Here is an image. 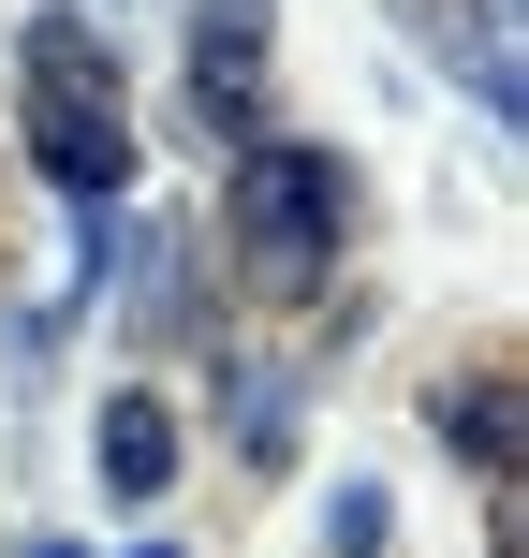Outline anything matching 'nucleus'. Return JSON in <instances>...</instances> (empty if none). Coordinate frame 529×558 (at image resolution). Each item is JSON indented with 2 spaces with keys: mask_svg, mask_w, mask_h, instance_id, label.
<instances>
[{
  "mask_svg": "<svg viewBox=\"0 0 529 558\" xmlns=\"http://www.w3.org/2000/svg\"><path fill=\"white\" fill-rule=\"evenodd\" d=\"M353 221H368V192H353L338 147H309V133L236 147V192H221V265H236V294L309 308L338 265H353Z\"/></svg>",
  "mask_w": 529,
  "mask_h": 558,
  "instance_id": "1",
  "label": "nucleus"
},
{
  "mask_svg": "<svg viewBox=\"0 0 529 558\" xmlns=\"http://www.w3.org/2000/svg\"><path fill=\"white\" fill-rule=\"evenodd\" d=\"M15 133H29V177L45 192H74V206L133 192V74H118V45L74 0H45L15 29Z\"/></svg>",
  "mask_w": 529,
  "mask_h": 558,
  "instance_id": "2",
  "label": "nucleus"
},
{
  "mask_svg": "<svg viewBox=\"0 0 529 558\" xmlns=\"http://www.w3.org/2000/svg\"><path fill=\"white\" fill-rule=\"evenodd\" d=\"M177 104H192L206 147H265V59H279V0H192L177 29Z\"/></svg>",
  "mask_w": 529,
  "mask_h": 558,
  "instance_id": "3",
  "label": "nucleus"
},
{
  "mask_svg": "<svg viewBox=\"0 0 529 558\" xmlns=\"http://www.w3.org/2000/svg\"><path fill=\"white\" fill-rule=\"evenodd\" d=\"M383 15L412 29V45L442 59V74L501 118V133H529V88H515V59H501V0H383Z\"/></svg>",
  "mask_w": 529,
  "mask_h": 558,
  "instance_id": "4",
  "label": "nucleus"
},
{
  "mask_svg": "<svg viewBox=\"0 0 529 558\" xmlns=\"http://www.w3.org/2000/svg\"><path fill=\"white\" fill-rule=\"evenodd\" d=\"M177 456H192V441H177V397H163V383H118V397H104V426H88V471H104V500H118V514H147V500L177 485Z\"/></svg>",
  "mask_w": 529,
  "mask_h": 558,
  "instance_id": "5",
  "label": "nucleus"
},
{
  "mask_svg": "<svg viewBox=\"0 0 529 558\" xmlns=\"http://www.w3.org/2000/svg\"><path fill=\"white\" fill-rule=\"evenodd\" d=\"M206 324H221V308H206V235L192 221H147L133 235V338H147V353H192Z\"/></svg>",
  "mask_w": 529,
  "mask_h": 558,
  "instance_id": "6",
  "label": "nucleus"
},
{
  "mask_svg": "<svg viewBox=\"0 0 529 558\" xmlns=\"http://www.w3.org/2000/svg\"><path fill=\"white\" fill-rule=\"evenodd\" d=\"M426 426H442V456L471 485H515V456H529V397L501 383V367H456V383L426 397Z\"/></svg>",
  "mask_w": 529,
  "mask_h": 558,
  "instance_id": "7",
  "label": "nucleus"
},
{
  "mask_svg": "<svg viewBox=\"0 0 529 558\" xmlns=\"http://www.w3.org/2000/svg\"><path fill=\"white\" fill-rule=\"evenodd\" d=\"M221 426H236L251 471H279V456H294V383H279V367H236V383H221Z\"/></svg>",
  "mask_w": 529,
  "mask_h": 558,
  "instance_id": "8",
  "label": "nucleus"
},
{
  "mask_svg": "<svg viewBox=\"0 0 529 558\" xmlns=\"http://www.w3.org/2000/svg\"><path fill=\"white\" fill-rule=\"evenodd\" d=\"M383 530H397V500H383V485H324V558H383Z\"/></svg>",
  "mask_w": 529,
  "mask_h": 558,
  "instance_id": "9",
  "label": "nucleus"
},
{
  "mask_svg": "<svg viewBox=\"0 0 529 558\" xmlns=\"http://www.w3.org/2000/svg\"><path fill=\"white\" fill-rule=\"evenodd\" d=\"M147 558H177V544H147Z\"/></svg>",
  "mask_w": 529,
  "mask_h": 558,
  "instance_id": "10",
  "label": "nucleus"
}]
</instances>
